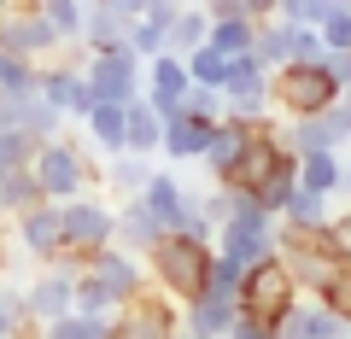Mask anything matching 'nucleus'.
<instances>
[{
  "label": "nucleus",
  "mask_w": 351,
  "mask_h": 339,
  "mask_svg": "<svg viewBox=\"0 0 351 339\" xmlns=\"http://www.w3.org/2000/svg\"><path fill=\"white\" fill-rule=\"evenodd\" d=\"M29 310H24V292H0V339H24L29 334Z\"/></svg>",
  "instance_id": "nucleus-24"
},
{
  "label": "nucleus",
  "mask_w": 351,
  "mask_h": 339,
  "mask_svg": "<svg viewBox=\"0 0 351 339\" xmlns=\"http://www.w3.org/2000/svg\"><path fill=\"white\" fill-rule=\"evenodd\" d=\"M29 170H36L41 193H47L53 205H59V199H76V193H82V181L94 176V170H88V158H82V147H76V140H64V135L41 140L36 158H29Z\"/></svg>",
  "instance_id": "nucleus-4"
},
{
  "label": "nucleus",
  "mask_w": 351,
  "mask_h": 339,
  "mask_svg": "<svg viewBox=\"0 0 351 339\" xmlns=\"http://www.w3.org/2000/svg\"><path fill=\"white\" fill-rule=\"evenodd\" d=\"M0 47H6V53H18V59L47 64L53 53H64L71 41H64L59 29L47 24V18H41L36 6H12V12H0Z\"/></svg>",
  "instance_id": "nucleus-5"
},
{
  "label": "nucleus",
  "mask_w": 351,
  "mask_h": 339,
  "mask_svg": "<svg viewBox=\"0 0 351 339\" xmlns=\"http://www.w3.org/2000/svg\"><path fill=\"white\" fill-rule=\"evenodd\" d=\"M158 135H164V117L147 105V94L129 100L123 105V152H152V147H158Z\"/></svg>",
  "instance_id": "nucleus-14"
},
{
  "label": "nucleus",
  "mask_w": 351,
  "mask_h": 339,
  "mask_svg": "<svg viewBox=\"0 0 351 339\" xmlns=\"http://www.w3.org/2000/svg\"><path fill=\"white\" fill-rule=\"evenodd\" d=\"M158 234H164V223L147 211L141 193H135V199H123V211H112V240H123V251H135V258H141V251H152V240H158Z\"/></svg>",
  "instance_id": "nucleus-12"
},
{
  "label": "nucleus",
  "mask_w": 351,
  "mask_h": 339,
  "mask_svg": "<svg viewBox=\"0 0 351 339\" xmlns=\"http://www.w3.org/2000/svg\"><path fill=\"white\" fill-rule=\"evenodd\" d=\"M41 339H112V316H82V310H64L41 327Z\"/></svg>",
  "instance_id": "nucleus-17"
},
{
  "label": "nucleus",
  "mask_w": 351,
  "mask_h": 339,
  "mask_svg": "<svg viewBox=\"0 0 351 339\" xmlns=\"http://www.w3.org/2000/svg\"><path fill=\"white\" fill-rule=\"evenodd\" d=\"M164 36H170V53H193V47H205V36H211V12H205V6H176Z\"/></svg>",
  "instance_id": "nucleus-15"
},
{
  "label": "nucleus",
  "mask_w": 351,
  "mask_h": 339,
  "mask_svg": "<svg viewBox=\"0 0 351 339\" xmlns=\"http://www.w3.org/2000/svg\"><path fill=\"white\" fill-rule=\"evenodd\" d=\"M12 234H18V246L29 251V258H41V264H53L59 258V205L53 199H41V205H29V211H18L12 216Z\"/></svg>",
  "instance_id": "nucleus-9"
},
{
  "label": "nucleus",
  "mask_w": 351,
  "mask_h": 339,
  "mask_svg": "<svg viewBox=\"0 0 351 339\" xmlns=\"http://www.w3.org/2000/svg\"><path fill=\"white\" fill-rule=\"evenodd\" d=\"M47 199V193H41V181H36V170H6V176H0V211H6V223H12L18 211H29V205H41Z\"/></svg>",
  "instance_id": "nucleus-16"
},
{
  "label": "nucleus",
  "mask_w": 351,
  "mask_h": 339,
  "mask_svg": "<svg viewBox=\"0 0 351 339\" xmlns=\"http://www.w3.org/2000/svg\"><path fill=\"white\" fill-rule=\"evenodd\" d=\"M304 170H311V188H334V181H339V164L334 158H311Z\"/></svg>",
  "instance_id": "nucleus-25"
},
{
  "label": "nucleus",
  "mask_w": 351,
  "mask_h": 339,
  "mask_svg": "<svg viewBox=\"0 0 351 339\" xmlns=\"http://www.w3.org/2000/svg\"><path fill=\"white\" fill-rule=\"evenodd\" d=\"M0 234H6V211H0Z\"/></svg>",
  "instance_id": "nucleus-28"
},
{
  "label": "nucleus",
  "mask_w": 351,
  "mask_h": 339,
  "mask_svg": "<svg viewBox=\"0 0 351 339\" xmlns=\"http://www.w3.org/2000/svg\"><path fill=\"white\" fill-rule=\"evenodd\" d=\"M147 164H141V152H117V164H112V188L123 193V199H135L141 188H147Z\"/></svg>",
  "instance_id": "nucleus-23"
},
{
  "label": "nucleus",
  "mask_w": 351,
  "mask_h": 339,
  "mask_svg": "<svg viewBox=\"0 0 351 339\" xmlns=\"http://www.w3.org/2000/svg\"><path fill=\"white\" fill-rule=\"evenodd\" d=\"M82 269L117 299V310H123L129 299H141V287H147V269H141V264H135V251H123V246H100Z\"/></svg>",
  "instance_id": "nucleus-8"
},
{
  "label": "nucleus",
  "mask_w": 351,
  "mask_h": 339,
  "mask_svg": "<svg viewBox=\"0 0 351 339\" xmlns=\"http://www.w3.org/2000/svg\"><path fill=\"white\" fill-rule=\"evenodd\" d=\"M36 12L47 18L64 41H76L82 36V18H88V0H36Z\"/></svg>",
  "instance_id": "nucleus-21"
},
{
  "label": "nucleus",
  "mask_w": 351,
  "mask_h": 339,
  "mask_svg": "<svg viewBox=\"0 0 351 339\" xmlns=\"http://www.w3.org/2000/svg\"><path fill=\"white\" fill-rule=\"evenodd\" d=\"M147 264H152V281H158L170 299H199L205 292V275H211V251H205V240L193 234H158L147 251Z\"/></svg>",
  "instance_id": "nucleus-1"
},
{
  "label": "nucleus",
  "mask_w": 351,
  "mask_h": 339,
  "mask_svg": "<svg viewBox=\"0 0 351 339\" xmlns=\"http://www.w3.org/2000/svg\"><path fill=\"white\" fill-rule=\"evenodd\" d=\"M36 82H41L36 59H18V53L0 47V94H36Z\"/></svg>",
  "instance_id": "nucleus-20"
},
{
  "label": "nucleus",
  "mask_w": 351,
  "mask_h": 339,
  "mask_svg": "<svg viewBox=\"0 0 351 339\" xmlns=\"http://www.w3.org/2000/svg\"><path fill=\"white\" fill-rule=\"evenodd\" d=\"M36 147L41 140L24 135V129H0V176H6V170H24V164L36 158Z\"/></svg>",
  "instance_id": "nucleus-22"
},
{
  "label": "nucleus",
  "mask_w": 351,
  "mask_h": 339,
  "mask_svg": "<svg viewBox=\"0 0 351 339\" xmlns=\"http://www.w3.org/2000/svg\"><path fill=\"white\" fill-rule=\"evenodd\" d=\"M276 94L293 112H316V105L334 94V71H322V64H287V76L276 82Z\"/></svg>",
  "instance_id": "nucleus-11"
},
{
  "label": "nucleus",
  "mask_w": 351,
  "mask_h": 339,
  "mask_svg": "<svg viewBox=\"0 0 351 339\" xmlns=\"http://www.w3.org/2000/svg\"><path fill=\"white\" fill-rule=\"evenodd\" d=\"M59 258L88 264L100 246H112V211L94 199H59Z\"/></svg>",
  "instance_id": "nucleus-3"
},
{
  "label": "nucleus",
  "mask_w": 351,
  "mask_h": 339,
  "mask_svg": "<svg viewBox=\"0 0 351 339\" xmlns=\"http://www.w3.org/2000/svg\"><path fill=\"white\" fill-rule=\"evenodd\" d=\"M82 76H88V88H94V100H100V105H129V100H141V59H135L129 47L94 53Z\"/></svg>",
  "instance_id": "nucleus-6"
},
{
  "label": "nucleus",
  "mask_w": 351,
  "mask_h": 339,
  "mask_svg": "<svg viewBox=\"0 0 351 339\" xmlns=\"http://www.w3.org/2000/svg\"><path fill=\"white\" fill-rule=\"evenodd\" d=\"M12 6H24V0H0V12H12Z\"/></svg>",
  "instance_id": "nucleus-27"
},
{
  "label": "nucleus",
  "mask_w": 351,
  "mask_h": 339,
  "mask_svg": "<svg viewBox=\"0 0 351 339\" xmlns=\"http://www.w3.org/2000/svg\"><path fill=\"white\" fill-rule=\"evenodd\" d=\"M234 304H240V316L281 322V316H287V304H293V275H287V264H276V258H258V264H246Z\"/></svg>",
  "instance_id": "nucleus-2"
},
{
  "label": "nucleus",
  "mask_w": 351,
  "mask_h": 339,
  "mask_svg": "<svg viewBox=\"0 0 351 339\" xmlns=\"http://www.w3.org/2000/svg\"><path fill=\"white\" fill-rule=\"evenodd\" d=\"M328 304H334L339 316H351V275H334V281H328Z\"/></svg>",
  "instance_id": "nucleus-26"
},
{
  "label": "nucleus",
  "mask_w": 351,
  "mask_h": 339,
  "mask_svg": "<svg viewBox=\"0 0 351 339\" xmlns=\"http://www.w3.org/2000/svg\"><path fill=\"white\" fill-rule=\"evenodd\" d=\"M252 36H258V24H252V18H240V12H228V18H211V47L217 53H228V59H234V53H252Z\"/></svg>",
  "instance_id": "nucleus-18"
},
{
  "label": "nucleus",
  "mask_w": 351,
  "mask_h": 339,
  "mask_svg": "<svg viewBox=\"0 0 351 339\" xmlns=\"http://www.w3.org/2000/svg\"><path fill=\"white\" fill-rule=\"evenodd\" d=\"M82 123H88V135L100 140V147L112 152V158L123 152V105H100V100H94V105H88V117H82Z\"/></svg>",
  "instance_id": "nucleus-19"
},
{
  "label": "nucleus",
  "mask_w": 351,
  "mask_h": 339,
  "mask_svg": "<svg viewBox=\"0 0 351 339\" xmlns=\"http://www.w3.org/2000/svg\"><path fill=\"white\" fill-rule=\"evenodd\" d=\"M234 316H240V304L228 292H199V299H188V334L193 339H223L234 327Z\"/></svg>",
  "instance_id": "nucleus-13"
},
{
  "label": "nucleus",
  "mask_w": 351,
  "mask_h": 339,
  "mask_svg": "<svg viewBox=\"0 0 351 339\" xmlns=\"http://www.w3.org/2000/svg\"><path fill=\"white\" fill-rule=\"evenodd\" d=\"M36 94L47 105H59L64 117H88V105H94V88H88V76L82 71H71V64H41V82H36Z\"/></svg>",
  "instance_id": "nucleus-10"
},
{
  "label": "nucleus",
  "mask_w": 351,
  "mask_h": 339,
  "mask_svg": "<svg viewBox=\"0 0 351 339\" xmlns=\"http://www.w3.org/2000/svg\"><path fill=\"white\" fill-rule=\"evenodd\" d=\"M71 304H76V269L53 258V264H47V269H41V275L24 287V310H29V322L47 327L53 316H64Z\"/></svg>",
  "instance_id": "nucleus-7"
}]
</instances>
